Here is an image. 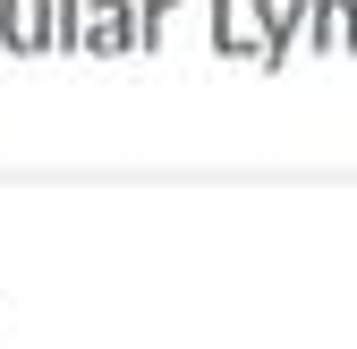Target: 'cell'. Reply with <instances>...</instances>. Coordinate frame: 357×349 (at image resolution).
Segmentation results:
<instances>
[{
    "label": "cell",
    "mask_w": 357,
    "mask_h": 349,
    "mask_svg": "<svg viewBox=\"0 0 357 349\" xmlns=\"http://www.w3.org/2000/svg\"><path fill=\"white\" fill-rule=\"evenodd\" d=\"M0 52H17V60L68 52V9L60 0H0Z\"/></svg>",
    "instance_id": "obj_1"
},
{
    "label": "cell",
    "mask_w": 357,
    "mask_h": 349,
    "mask_svg": "<svg viewBox=\"0 0 357 349\" xmlns=\"http://www.w3.org/2000/svg\"><path fill=\"white\" fill-rule=\"evenodd\" d=\"M77 52H94V60L145 52V43H137V9H128V0H85V9H77Z\"/></svg>",
    "instance_id": "obj_2"
},
{
    "label": "cell",
    "mask_w": 357,
    "mask_h": 349,
    "mask_svg": "<svg viewBox=\"0 0 357 349\" xmlns=\"http://www.w3.org/2000/svg\"><path fill=\"white\" fill-rule=\"evenodd\" d=\"M170 9H178V0H137V43H145V52H162V26H170Z\"/></svg>",
    "instance_id": "obj_3"
}]
</instances>
